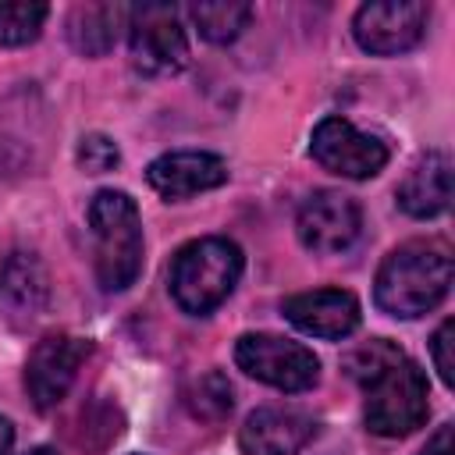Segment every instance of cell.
Returning a JSON list of instances; mask_svg holds the SVG:
<instances>
[{
    "instance_id": "6da1fadb",
    "label": "cell",
    "mask_w": 455,
    "mask_h": 455,
    "mask_svg": "<svg viewBox=\"0 0 455 455\" xmlns=\"http://www.w3.org/2000/svg\"><path fill=\"white\" fill-rule=\"evenodd\" d=\"M345 373L366 391V430L377 437H405L427 423V373L387 338H370L345 355Z\"/></svg>"
},
{
    "instance_id": "7a4b0ae2",
    "label": "cell",
    "mask_w": 455,
    "mask_h": 455,
    "mask_svg": "<svg viewBox=\"0 0 455 455\" xmlns=\"http://www.w3.org/2000/svg\"><path fill=\"white\" fill-rule=\"evenodd\" d=\"M451 288V252L441 242H405L391 249L373 277V302L398 320H416L444 302Z\"/></svg>"
},
{
    "instance_id": "3957f363",
    "label": "cell",
    "mask_w": 455,
    "mask_h": 455,
    "mask_svg": "<svg viewBox=\"0 0 455 455\" xmlns=\"http://www.w3.org/2000/svg\"><path fill=\"white\" fill-rule=\"evenodd\" d=\"M96 281L103 291H128L142 274V217L128 192L103 188L89 203Z\"/></svg>"
},
{
    "instance_id": "277c9868",
    "label": "cell",
    "mask_w": 455,
    "mask_h": 455,
    "mask_svg": "<svg viewBox=\"0 0 455 455\" xmlns=\"http://www.w3.org/2000/svg\"><path fill=\"white\" fill-rule=\"evenodd\" d=\"M242 270H245L242 249L224 235H206L178 249L167 284H171L174 302L185 313L206 316L235 291Z\"/></svg>"
},
{
    "instance_id": "5b68a950",
    "label": "cell",
    "mask_w": 455,
    "mask_h": 455,
    "mask_svg": "<svg viewBox=\"0 0 455 455\" xmlns=\"http://www.w3.org/2000/svg\"><path fill=\"white\" fill-rule=\"evenodd\" d=\"M128 46L132 64L142 75H178L188 64V36L178 7L171 4H142L128 7Z\"/></svg>"
},
{
    "instance_id": "8992f818",
    "label": "cell",
    "mask_w": 455,
    "mask_h": 455,
    "mask_svg": "<svg viewBox=\"0 0 455 455\" xmlns=\"http://www.w3.org/2000/svg\"><path fill=\"white\" fill-rule=\"evenodd\" d=\"M235 363L238 370L277 391H309L320 380V359L313 355V348L281 334H242L235 341Z\"/></svg>"
},
{
    "instance_id": "52a82bcc",
    "label": "cell",
    "mask_w": 455,
    "mask_h": 455,
    "mask_svg": "<svg viewBox=\"0 0 455 455\" xmlns=\"http://www.w3.org/2000/svg\"><path fill=\"white\" fill-rule=\"evenodd\" d=\"M309 153L313 160L331 171V174H341V178H373L387 167L391 160V149L380 135H370V132H359L352 121L345 117H323L313 135H309Z\"/></svg>"
},
{
    "instance_id": "ba28073f",
    "label": "cell",
    "mask_w": 455,
    "mask_h": 455,
    "mask_svg": "<svg viewBox=\"0 0 455 455\" xmlns=\"http://www.w3.org/2000/svg\"><path fill=\"white\" fill-rule=\"evenodd\" d=\"M430 21V4L423 0H380L363 4L352 18L355 43L373 57H395L423 43Z\"/></svg>"
},
{
    "instance_id": "9c48e42d",
    "label": "cell",
    "mask_w": 455,
    "mask_h": 455,
    "mask_svg": "<svg viewBox=\"0 0 455 455\" xmlns=\"http://www.w3.org/2000/svg\"><path fill=\"white\" fill-rule=\"evenodd\" d=\"M89 352H92V341L78 334H46L36 341L25 363V391L39 412L57 409V402L71 391Z\"/></svg>"
},
{
    "instance_id": "30bf717a",
    "label": "cell",
    "mask_w": 455,
    "mask_h": 455,
    "mask_svg": "<svg viewBox=\"0 0 455 455\" xmlns=\"http://www.w3.org/2000/svg\"><path fill=\"white\" fill-rule=\"evenodd\" d=\"M295 231H299V242L309 252L334 256V252L352 249V242L359 238L363 210L352 196L334 192V188H320V192L306 196V203L299 206Z\"/></svg>"
},
{
    "instance_id": "8fae6325",
    "label": "cell",
    "mask_w": 455,
    "mask_h": 455,
    "mask_svg": "<svg viewBox=\"0 0 455 455\" xmlns=\"http://www.w3.org/2000/svg\"><path fill=\"white\" fill-rule=\"evenodd\" d=\"M284 320L291 327H299L302 334H313V338H323V341H341L348 338L359 320H363V309H359V299L345 288H313V291H299V295H288L284 299Z\"/></svg>"
},
{
    "instance_id": "7c38bea8",
    "label": "cell",
    "mask_w": 455,
    "mask_h": 455,
    "mask_svg": "<svg viewBox=\"0 0 455 455\" xmlns=\"http://www.w3.org/2000/svg\"><path fill=\"white\" fill-rule=\"evenodd\" d=\"M146 181L167 203H181L199 192L220 188L228 181V164L206 149H174V153L156 156L146 167Z\"/></svg>"
},
{
    "instance_id": "4fadbf2b",
    "label": "cell",
    "mask_w": 455,
    "mask_h": 455,
    "mask_svg": "<svg viewBox=\"0 0 455 455\" xmlns=\"http://www.w3.org/2000/svg\"><path fill=\"white\" fill-rule=\"evenodd\" d=\"M316 437V419L302 409L263 405L245 416L238 430L242 455H299Z\"/></svg>"
},
{
    "instance_id": "5bb4252c",
    "label": "cell",
    "mask_w": 455,
    "mask_h": 455,
    "mask_svg": "<svg viewBox=\"0 0 455 455\" xmlns=\"http://www.w3.org/2000/svg\"><path fill=\"white\" fill-rule=\"evenodd\" d=\"M395 199L416 220H430V217L444 213L451 203V160H448V153L430 149L427 156H419L412 164V171L402 178Z\"/></svg>"
},
{
    "instance_id": "9a60e30c",
    "label": "cell",
    "mask_w": 455,
    "mask_h": 455,
    "mask_svg": "<svg viewBox=\"0 0 455 455\" xmlns=\"http://www.w3.org/2000/svg\"><path fill=\"white\" fill-rule=\"evenodd\" d=\"M50 277L36 252H11L0 267V306L14 320H36L46 309Z\"/></svg>"
},
{
    "instance_id": "2e32d148",
    "label": "cell",
    "mask_w": 455,
    "mask_h": 455,
    "mask_svg": "<svg viewBox=\"0 0 455 455\" xmlns=\"http://www.w3.org/2000/svg\"><path fill=\"white\" fill-rule=\"evenodd\" d=\"M121 28H128V7L121 4H78L68 18V39L85 57L110 53Z\"/></svg>"
},
{
    "instance_id": "e0dca14e",
    "label": "cell",
    "mask_w": 455,
    "mask_h": 455,
    "mask_svg": "<svg viewBox=\"0 0 455 455\" xmlns=\"http://www.w3.org/2000/svg\"><path fill=\"white\" fill-rule=\"evenodd\" d=\"M192 25L199 28V36L206 43H235L242 36V28L252 21V7L238 4V0H213V4H192L188 7Z\"/></svg>"
},
{
    "instance_id": "ac0fdd59",
    "label": "cell",
    "mask_w": 455,
    "mask_h": 455,
    "mask_svg": "<svg viewBox=\"0 0 455 455\" xmlns=\"http://www.w3.org/2000/svg\"><path fill=\"white\" fill-rule=\"evenodd\" d=\"M185 405H188V412H192L196 419H203V423H217V419H224V416L231 412V405H235L228 377H224L220 370H206V373H199V377L185 387Z\"/></svg>"
},
{
    "instance_id": "d6986e66",
    "label": "cell",
    "mask_w": 455,
    "mask_h": 455,
    "mask_svg": "<svg viewBox=\"0 0 455 455\" xmlns=\"http://www.w3.org/2000/svg\"><path fill=\"white\" fill-rule=\"evenodd\" d=\"M46 4H0V46H28L39 39Z\"/></svg>"
},
{
    "instance_id": "ffe728a7",
    "label": "cell",
    "mask_w": 455,
    "mask_h": 455,
    "mask_svg": "<svg viewBox=\"0 0 455 455\" xmlns=\"http://www.w3.org/2000/svg\"><path fill=\"white\" fill-rule=\"evenodd\" d=\"M75 160H78V167L85 174H107V171H114L121 164V149H117V142L110 135L89 132V135H82V142L75 149Z\"/></svg>"
},
{
    "instance_id": "44dd1931",
    "label": "cell",
    "mask_w": 455,
    "mask_h": 455,
    "mask_svg": "<svg viewBox=\"0 0 455 455\" xmlns=\"http://www.w3.org/2000/svg\"><path fill=\"white\" fill-rule=\"evenodd\" d=\"M451 345H455V323L444 320V323L434 331V338H430V355H434V366H437L441 384H448V387H451V370H455V363H451Z\"/></svg>"
},
{
    "instance_id": "7402d4cb",
    "label": "cell",
    "mask_w": 455,
    "mask_h": 455,
    "mask_svg": "<svg viewBox=\"0 0 455 455\" xmlns=\"http://www.w3.org/2000/svg\"><path fill=\"white\" fill-rule=\"evenodd\" d=\"M451 437H455V427H451V423H441V427L434 430V437L419 448V455H455Z\"/></svg>"
},
{
    "instance_id": "603a6c76",
    "label": "cell",
    "mask_w": 455,
    "mask_h": 455,
    "mask_svg": "<svg viewBox=\"0 0 455 455\" xmlns=\"http://www.w3.org/2000/svg\"><path fill=\"white\" fill-rule=\"evenodd\" d=\"M11 444H14V427L7 416H0V455H11Z\"/></svg>"
},
{
    "instance_id": "cb8c5ba5",
    "label": "cell",
    "mask_w": 455,
    "mask_h": 455,
    "mask_svg": "<svg viewBox=\"0 0 455 455\" xmlns=\"http://www.w3.org/2000/svg\"><path fill=\"white\" fill-rule=\"evenodd\" d=\"M25 455H57V451H53L50 444H36V448H28Z\"/></svg>"
}]
</instances>
